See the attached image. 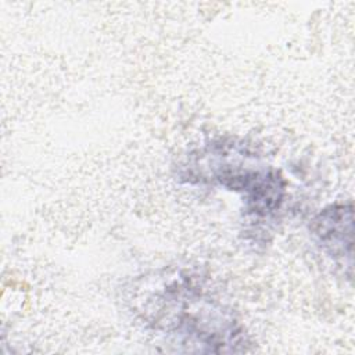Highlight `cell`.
I'll use <instances>...</instances> for the list:
<instances>
[{"instance_id": "1", "label": "cell", "mask_w": 355, "mask_h": 355, "mask_svg": "<svg viewBox=\"0 0 355 355\" xmlns=\"http://www.w3.org/2000/svg\"><path fill=\"white\" fill-rule=\"evenodd\" d=\"M151 301H155V306H146L144 315L158 329L197 345L200 351H239L244 343L233 313L186 276L162 284Z\"/></svg>"}, {"instance_id": "2", "label": "cell", "mask_w": 355, "mask_h": 355, "mask_svg": "<svg viewBox=\"0 0 355 355\" xmlns=\"http://www.w3.org/2000/svg\"><path fill=\"white\" fill-rule=\"evenodd\" d=\"M352 204L340 202L322 209L312 222V232L319 245L333 258L352 261L354 218Z\"/></svg>"}]
</instances>
